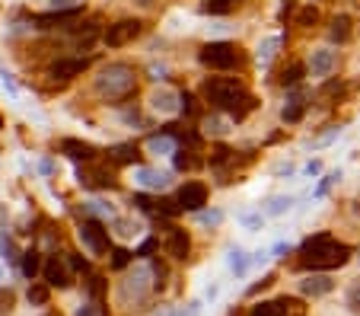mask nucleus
<instances>
[{"label": "nucleus", "instance_id": "38", "mask_svg": "<svg viewBox=\"0 0 360 316\" xmlns=\"http://www.w3.org/2000/svg\"><path fill=\"white\" fill-rule=\"evenodd\" d=\"M0 249L7 253V259H10V262H16V259H19V256H16V246H13V240H3V243H0Z\"/></svg>", "mask_w": 360, "mask_h": 316}, {"label": "nucleus", "instance_id": "34", "mask_svg": "<svg viewBox=\"0 0 360 316\" xmlns=\"http://www.w3.org/2000/svg\"><path fill=\"white\" fill-rule=\"evenodd\" d=\"M338 179H341V173H329V176H325L322 182H319V188H315V195H325V192H329V188L335 186Z\"/></svg>", "mask_w": 360, "mask_h": 316}, {"label": "nucleus", "instance_id": "30", "mask_svg": "<svg viewBox=\"0 0 360 316\" xmlns=\"http://www.w3.org/2000/svg\"><path fill=\"white\" fill-rule=\"evenodd\" d=\"M115 230H118V234L121 236H137V234H141V227H137V224H131V220H115Z\"/></svg>", "mask_w": 360, "mask_h": 316}, {"label": "nucleus", "instance_id": "8", "mask_svg": "<svg viewBox=\"0 0 360 316\" xmlns=\"http://www.w3.org/2000/svg\"><path fill=\"white\" fill-rule=\"evenodd\" d=\"M131 179H134V186L147 188V192H163V188H169L173 176L159 173V170H150V166H134V170H131Z\"/></svg>", "mask_w": 360, "mask_h": 316}, {"label": "nucleus", "instance_id": "31", "mask_svg": "<svg viewBox=\"0 0 360 316\" xmlns=\"http://www.w3.org/2000/svg\"><path fill=\"white\" fill-rule=\"evenodd\" d=\"M240 224L246 227V230H258V227H262V214H240Z\"/></svg>", "mask_w": 360, "mask_h": 316}, {"label": "nucleus", "instance_id": "41", "mask_svg": "<svg viewBox=\"0 0 360 316\" xmlns=\"http://www.w3.org/2000/svg\"><path fill=\"white\" fill-rule=\"evenodd\" d=\"M306 173L309 176H319V173H322V163H319V160H313V163L306 166Z\"/></svg>", "mask_w": 360, "mask_h": 316}, {"label": "nucleus", "instance_id": "7", "mask_svg": "<svg viewBox=\"0 0 360 316\" xmlns=\"http://www.w3.org/2000/svg\"><path fill=\"white\" fill-rule=\"evenodd\" d=\"M303 303L293 301V297H278V301H262L252 307L249 316H300Z\"/></svg>", "mask_w": 360, "mask_h": 316}, {"label": "nucleus", "instance_id": "43", "mask_svg": "<svg viewBox=\"0 0 360 316\" xmlns=\"http://www.w3.org/2000/svg\"><path fill=\"white\" fill-rule=\"evenodd\" d=\"M287 249H290V243H278V246H274V249H271V253H274V256H284V253H287Z\"/></svg>", "mask_w": 360, "mask_h": 316}, {"label": "nucleus", "instance_id": "14", "mask_svg": "<svg viewBox=\"0 0 360 316\" xmlns=\"http://www.w3.org/2000/svg\"><path fill=\"white\" fill-rule=\"evenodd\" d=\"M335 70V52L331 48H315L309 58V74L313 77H329Z\"/></svg>", "mask_w": 360, "mask_h": 316}, {"label": "nucleus", "instance_id": "19", "mask_svg": "<svg viewBox=\"0 0 360 316\" xmlns=\"http://www.w3.org/2000/svg\"><path fill=\"white\" fill-rule=\"evenodd\" d=\"M303 112H306V103H303V96H290L287 99V105L281 109V119L287 121V125H293V121H300Z\"/></svg>", "mask_w": 360, "mask_h": 316}, {"label": "nucleus", "instance_id": "12", "mask_svg": "<svg viewBox=\"0 0 360 316\" xmlns=\"http://www.w3.org/2000/svg\"><path fill=\"white\" fill-rule=\"evenodd\" d=\"M90 68V58H61L52 64V70L48 74L54 77V80H70V77L83 74V70Z\"/></svg>", "mask_w": 360, "mask_h": 316}, {"label": "nucleus", "instance_id": "36", "mask_svg": "<svg viewBox=\"0 0 360 316\" xmlns=\"http://www.w3.org/2000/svg\"><path fill=\"white\" fill-rule=\"evenodd\" d=\"M112 256H115V259H112V265H115V269H125V265H128V259H131L128 253H125V249H115Z\"/></svg>", "mask_w": 360, "mask_h": 316}, {"label": "nucleus", "instance_id": "37", "mask_svg": "<svg viewBox=\"0 0 360 316\" xmlns=\"http://www.w3.org/2000/svg\"><path fill=\"white\" fill-rule=\"evenodd\" d=\"M131 153H134V147H128V144H121V147H115V160H131Z\"/></svg>", "mask_w": 360, "mask_h": 316}, {"label": "nucleus", "instance_id": "24", "mask_svg": "<svg viewBox=\"0 0 360 316\" xmlns=\"http://www.w3.org/2000/svg\"><path fill=\"white\" fill-rule=\"evenodd\" d=\"M290 198L287 195H274L268 198V204H265V214H271V218H278V214H284V211H290Z\"/></svg>", "mask_w": 360, "mask_h": 316}, {"label": "nucleus", "instance_id": "15", "mask_svg": "<svg viewBox=\"0 0 360 316\" xmlns=\"http://www.w3.org/2000/svg\"><path fill=\"white\" fill-rule=\"evenodd\" d=\"M331 287H335V281H331L329 275H315V271L300 281V291L306 294V297H322V294H329Z\"/></svg>", "mask_w": 360, "mask_h": 316}, {"label": "nucleus", "instance_id": "40", "mask_svg": "<svg viewBox=\"0 0 360 316\" xmlns=\"http://www.w3.org/2000/svg\"><path fill=\"white\" fill-rule=\"evenodd\" d=\"M74 0H52V10H70Z\"/></svg>", "mask_w": 360, "mask_h": 316}, {"label": "nucleus", "instance_id": "10", "mask_svg": "<svg viewBox=\"0 0 360 316\" xmlns=\"http://www.w3.org/2000/svg\"><path fill=\"white\" fill-rule=\"evenodd\" d=\"M208 204V186L204 182H185L179 188V208L185 211H201Z\"/></svg>", "mask_w": 360, "mask_h": 316}, {"label": "nucleus", "instance_id": "39", "mask_svg": "<svg viewBox=\"0 0 360 316\" xmlns=\"http://www.w3.org/2000/svg\"><path fill=\"white\" fill-rule=\"evenodd\" d=\"M175 316H201V303H188V307L185 310H179V313H175Z\"/></svg>", "mask_w": 360, "mask_h": 316}, {"label": "nucleus", "instance_id": "28", "mask_svg": "<svg viewBox=\"0 0 360 316\" xmlns=\"http://www.w3.org/2000/svg\"><path fill=\"white\" fill-rule=\"evenodd\" d=\"M204 131H208V135H226V131H230V125H226L224 119H217V115H214V119L204 121Z\"/></svg>", "mask_w": 360, "mask_h": 316}, {"label": "nucleus", "instance_id": "20", "mask_svg": "<svg viewBox=\"0 0 360 316\" xmlns=\"http://www.w3.org/2000/svg\"><path fill=\"white\" fill-rule=\"evenodd\" d=\"M226 265H230V271L236 275V278H242L249 271V256L242 253V249H230V256H226Z\"/></svg>", "mask_w": 360, "mask_h": 316}, {"label": "nucleus", "instance_id": "45", "mask_svg": "<svg viewBox=\"0 0 360 316\" xmlns=\"http://www.w3.org/2000/svg\"><path fill=\"white\" fill-rule=\"evenodd\" d=\"M0 278H3V271H0Z\"/></svg>", "mask_w": 360, "mask_h": 316}, {"label": "nucleus", "instance_id": "2", "mask_svg": "<svg viewBox=\"0 0 360 316\" xmlns=\"http://www.w3.org/2000/svg\"><path fill=\"white\" fill-rule=\"evenodd\" d=\"M204 96H208V103L217 105V109H230L236 119H242L246 112L256 109V99L246 96V93H242V83L230 80V77H214V80H208Z\"/></svg>", "mask_w": 360, "mask_h": 316}, {"label": "nucleus", "instance_id": "11", "mask_svg": "<svg viewBox=\"0 0 360 316\" xmlns=\"http://www.w3.org/2000/svg\"><path fill=\"white\" fill-rule=\"evenodd\" d=\"M150 291V271L147 269H134V275H128L125 278V285H121V301H141L143 294Z\"/></svg>", "mask_w": 360, "mask_h": 316}, {"label": "nucleus", "instance_id": "29", "mask_svg": "<svg viewBox=\"0 0 360 316\" xmlns=\"http://www.w3.org/2000/svg\"><path fill=\"white\" fill-rule=\"evenodd\" d=\"M29 303H38V307L48 303V287L45 285H32L29 287Z\"/></svg>", "mask_w": 360, "mask_h": 316}, {"label": "nucleus", "instance_id": "16", "mask_svg": "<svg viewBox=\"0 0 360 316\" xmlns=\"http://www.w3.org/2000/svg\"><path fill=\"white\" fill-rule=\"evenodd\" d=\"M166 253L173 259H188V253H191V240H188L185 230H173L169 234V240H166Z\"/></svg>", "mask_w": 360, "mask_h": 316}, {"label": "nucleus", "instance_id": "26", "mask_svg": "<svg viewBox=\"0 0 360 316\" xmlns=\"http://www.w3.org/2000/svg\"><path fill=\"white\" fill-rule=\"evenodd\" d=\"M303 64H290V68L284 70V74H281V83H284V86H293V83H300L303 80Z\"/></svg>", "mask_w": 360, "mask_h": 316}, {"label": "nucleus", "instance_id": "32", "mask_svg": "<svg viewBox=\"0 0 360 316\" xmlns=\"http://www.w3.org/2000/svg\"><path fill=\"white\" fill-rule=\"evenodd\" d=\"M198 218H201V224H208V227H217L220 220H224V214H220V211H201Z\"/></svg>", "mask_w": 360, "mask_h": 316}, {"label": "nucleus", "instance_id": "6", "mask_svg": "<svg viewBox=\"0 0 360 316\" xmlns=\"http://www.w3.org/2000/svg\"><path fill=\"white\" fill-rule=\"evenodd\" d=\"M42 278L48 287H70L74 285V275L68 269V256H48L42 265Z\"/></svg>", "mask_w": 360, "mask_h": 316}, {"label": "nucleus", "instance_id": "25", "mask_svg": "<svg viewBox=\"0 0 360 316\" xmlns=\"http://www.w3.org/2000/svg\"><path fill=\"white\" fill-rule=\"evenodd\" d=\"M236 3H240V0H204L201 10L204 13H226V10H233Z\"/></svg>", "mask_w": 360, "mask_h": 316}, {"label": "nucleus", "instance_id": "27", "mask_svg": "<svg viewBox=\"0 0 360 316\" xmlns=\"http://www.w3.org/2000/svg\"><path fill=\"white\" fill-rule=\"evenodd\" d=\"M13 303H16V294L10 287H0V316H7L13 310Z\"/></svg>", "mask_w": 360, "mask_h": 316}, {"label": "nucleus", "instance_id": "44", "mask_svg": "<svg viewBox=\"0 0 360 316\" xmlns=\"http://www.w3.org/2000/svg\"><path fill=\"white\" fill-rule=\"evenodd\" d=\"M77 316H93V310H90V307H83V310H80V313H77Z\"/></svg>", "mask_w": 360, "mask_h": 316}, {"label": "nucleus", "instance_id": "42", "mask_svg": "<svg viewBox=\"0 0 360 316\" xmlns=\"http://www.w3.org/2000/svg\"><path fill=\"white\" fill-rule=\"evenodd\" d=\"M3 86H7V90H10V93H16V83H13V77H10V74H7V70H3Z\"/></svg>", "mask_w": 360, "mask_h": 316}, {"label": "nucleus", "instance_id": "3", "mask_svg": "<svg viewBox=\"0 0 360 316\" xmlns=\"http://www.w3.org/2000/svg\"><path fill=\"white\" fill-rule=\"evenodd\" d=\"M96 90H99V96H109V99L125 96V93L134 90V70H131L128 64H109V68L96 77Z\"/></svg>", "mask_w": 360, "mask_h": 316}, {"label": "nucleus", "instance_id": "18", "mask_svg": "<svg viewBox=\"0 0 360 316\" xmlns=\"http://www.w3.org/2000/svg\"><path fill=\"white\" fill-rule=\"evenodd\" d=\"M147 151L157 153V157H173L175 153V137H169V135L150 137V141H147Z\"/></svg>", "mask_w": 360, "mask_h": 316}, {"label": "nucleus", "instance_id": "33", "mask_svg": "<svg viewBox=\"0 0 360 316\" xmlns=\"http://www.w3.org/2000/svg\"><path fill=\"white\" fill-rule=\"evenodd\" d=\"M347 307H351L354 313H360V281L351 287V291H347Z\"/></svg>", "mask_w": 360, "mask_h": 316}, {"label": "nucleus", "instance_id": "13", "mask_svg": "<svg viewBox=\"0 0 360 316\" xmlns=\"http://www.w3.org/2000/svg\"><path fill=\"white\" fill-rule=\"evenodd\" d=\"M150 109L157 115H175V112H179V93L166 90V86L153 90L150 93Z\"/></svg>", "mask_w": 360, "mask_h": 316}, {"label": "nucleus", "instance_id": "22", "mask_svg": "<svg viewBox=\"0 0 360 316\" xmlns=\"http://www.w3.org/2000/svg\"><path fill=\"white\" fill-rule=\"evenodd\" d=\"M64 153L74 160H93L96 157V151H93L90 144H80V141H64Z\"/></svg>", "mask_w": 360, "mask_h": 316}, {"label": "nucleus", "instance_id": "17", "mask_svg": "<svg viewBox=\"0 0 360 316\" xmlns=\"http://www.w3.org/2000/svg\"><path fill=\"white\" fill-rule=\"evenodd\" d=\"M278 48H281V36H268V38H262V42H258V52H256L258 64H262V68H268L271 61H274V54H278Z\"/></svg>", "mask_w": 360, "mask_h": 316}, {"label": "nucleus", "instance_id": "1", "mask_svg": "<svg viewBox=\"0 0 360 316\" xmlns=\"http://www.w3.org/2000/svg\"><path fill=\"white\" fill-rule=\"evenodd\" d=\"M347 259H351V246L338 243L331 234H315L300 246V265L313 271L341 269V265H347Z\"/></svg>", "mask_w": 360, "mask_h": 316}, {"label": "nucleus", "instance_id": "23", "mask_svg": "<svg viewBox=\"0 0 360 316\" xmlns=\"http://www.w3.org/2000/svg\"><path fill=\"white\" fill-rule=\"evenodd\" d=\"M38 271H42V259H38L36 249H26L23 253V275L26 278H36Z\"/></svg>", "mask_w": 360, "mask_h": 316}, {"label": "nucleus", "instance_id": "9", "mask_svg": "<svg viewBox=\"0 0 360 316\" xmlns=\"http://www.w3.org/2000/svg\"><path fill=\"white\" fill-rule=\"evenodd\" d=\"M137 36H141V23H137V20H121V23L109 26V32H105V45L121 48V45H128V42H134Z\"/></svg>", "mask_w": 360, "mask_h": 316}, {"label": "nucleus", "instance_id": "5", "mask_svg": "<svg viewBox=\"0 0 360 316\" xmlns=\"http://www.w3.org/2000/svg\"><path fill=\"white\" fill-rule=\"evenodd\" d=\"M77 234H80V243L90 249L93 256H105V253H109V230H105L99 220H93V218L83 220Z\"/></svg>", "mask_w": 360, "mask_h": 316}, {"label": "nucleus", "instance_id": "21", "mask_svg": "<svg viewBox=\"0 0 360 316\" xmlns=\"http://www.w3.org/2000/svg\"><path fill=\"white\" fill-rule=\"evenodd\" d=\"M329 36H331V42H347V38H351V16H335Z\"/></svg>", "mask_w": 360, "mask_h": 316}, {"label": "nucleus", "instance_id": "4", "mask_svg": "<svg viewBox=\"0 0 360 316\" xmlns=\"http://www.w3.org/2000/svg\"><path fill=\"white\" fill-rule=\"evenodd\" d=\"M201 64L210 70H230L240 64V52L230 42H210L201 48Z\"/></svg>", "mask_w": 360, "mask_h": 316}, {"label": "nucleus", "instance_id": "35", "mask_svg": "<svg viewBox=\"0 0 360 316\" xmlns=\"http://www.w3.org/2000/svg\"><path fill=\"white\" fill-rule=\"evenodd\" d=\"M315 20H319V13H315V7H306L300 16H297V23H300V26H309V23H315Z\"/></svg>", "mask_w": 360, "mask_h": 316}]
</instances>
